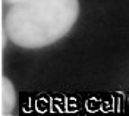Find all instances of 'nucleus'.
Returning <instances> with one entry per match:
<instances>
[{
	"label": "nucleus",
	"instance_id": "nucleus-1",
	"mask_svg": "<svg viewBox=\"0 0 129 116\" xmlns=\"http://www.w3.org/2000/svg\"><path fill=\"white\" fill-rule=\"evenodd\" d=\"M78 15V0H29L9 9L5 31L19 47L41 49L63 38Z\"/></svg>",
	"mask_w": 129,
	"mask_h": 116
},
{
	"label": "nucleus",
	"instance_id": "nucleus-2",
	"mask_svg": "<svg viewBox=\"0 0 129 116\" xmlns=\"http://www.w3.org/2000/svg\"><path fill=\"white\" fill-rule=\"evenodd\" d=\"M0 113L2 115H12L16 106V93L12 82L8 78H2L0 81Z\"/></svg>",
	"mask_w": 129,
	"mask_h": 116
},
{
	"label": "nucleus",
	"instance_id": "nucleus-3",
	"mask_svg": "<svg viewBox=\"0 0 129 116\" xmlns=\"http://www.w3.org/2000/svg\"><path fill=\"white\" fill-rule=\"evenodd\" d=\"M10 5H18V3H24V2H29V0H5Z\"/></svg>",
	"mask_w": 129,
	"mask_h": 116
}]
</instances>
